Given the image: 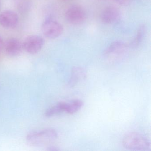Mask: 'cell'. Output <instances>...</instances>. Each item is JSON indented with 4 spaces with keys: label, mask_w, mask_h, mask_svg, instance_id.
Masks as SVG:
<instances>
[{
    "label": "cell",
    "mask_w": 151,
    "mask_h": 151,
    "mask_svg": "<svg viewBox=\"0 0 151 151\" xmlns=\"http://www.w3.org/2000/svg\"><path fill=\"white\" fill-rule=\"evenodd\" d=\"M57 137L58 133L56 131L49 128L29 133L26 137V140L30 145L40 147L53 142Z\"/></svg>",
    "instance_id": "1"
},
{
    "label": "cell",
    "mask_w": 151,
    "mask_h": 151,
    "mask_svg": "<svg viewBox=\"0 0 151 151\" xmlns=\"http://www.w3.org/2000/svg\"><path fill=\"white\" fill-rule=\"evenodd\" d=\"M124 146L129 150L146 151L150 147V142L141 133L132 132L125 135L123 139Z\"/></svg>",
    "instance_id": "2"
},
{
    "label": "cell",
    "mask_w": 151,
    "mask_h": 151,
    "mask_svg": "<svg viewBox=\"0 0 151 151\" xmlns=\"http://www.w3.org/2000/svg\"><path fill=\"white\" fill-rule=\"evenodd\" d=\"M127 51L126 45L122 41L111 43L103 53L105 59L110 63H116L121 61L125 56Z\"/></svg>",
    "instance_id": "3"
},
{
    "label": "cell",
    "mask_w": 151,
    "mask_h": 151,
    "mask_svg": "<svg viewBox=\"0 0 151 151\" xmlns=\"http://www.w3.org/2000/svg\"><path fill=\"white\" fill-rule=\"evenodd\" d=\"M65 17L69 23L77 25L84 22L86 18V13L82 7L75 5L70 7L67 9Z\"/></svg>",
    "instance_id": "4"
},
{
    "label": "cell",
    "mask_w": 151,
    "mask_h": 151,
    "mask_svg": "<svg viewBox=\"0 0 151 151\" xmlns=\"http://www.w3.org/2000/svg\"><path fill=\"white\" fill-rule=\"evenodd\" d=\"M41 30L43 34L47 38L55 39L62 34L63 28L62 24L58 22L48 19L43 23Z\"/></svg>",
    "instance_id": "5"
},
{
    "label": "cell",
    "mask_w": 151,
    "mask_h": 151,
    "mask_svg": "<svg viewBox=\"0 0 151 151\" xmlns=\"http://www.w3.org/2000/svg\"><path fill=\"white\" fill-rule=\"evenodd\" d=\"M44 39L38 35L28 36L24 40L23 47L27 53L30 54L37 53L44 46Z\"/></svg>",
    "instance_id": "6"
},
{
    "label": "cell",
    "mask_w": 151,
    "mask_h": 151,
    "mask_svg": "<svg viewBox=\"0 0 151 151\" xmlns=\"http://www.w3.org/2000/svg\"><path fill=\"white\" fill-rule=\"evenodd\" d=\"M4 48L6 54L11 57L18 56L23 49L22 43L16 38H11L7 40L4 44Z\"/></svg>",
    "instance_id": "7"
},
{
    "label": "cell",
    "mask_w": 151,
    "mask_h": 151,
    "mask_svg": "<svg viewBox=\"0 0 151 151\" xmlns=\"http://www.w3.org/2000/svg\"><path fill=\"white\" fill-rule=\"evenodd\" d=\"M121 13L117 8L109 6L105 8L101 14V22L106 24L115 23L120 19Z\"/></svg>",
    "instance_id": "8"
},
{
    "label": "cell",
    "mask_w": 151,
    "mask_h": 151,
    "mask_svg": "<svg viewBox=\"0 0 151 151\" xmlns=\"http://www.w3.org/2000/svg\"><path fill=\"white\" fill-rule=\"evenodd\" d=\"M17 14L12 10H5L0 14V25L6 29L14 28L17 24Z\"/></svg>",
    "instance_id": "9"
},
{
    "label": "cell",
    "mask_w": 151,
    "mask_h": 151,
    "mask_svg": "<svg viewBox=\"0 0 151 151\" xmlns=\"http://www.w3.org/2000/svg\"><path fill=\"white\" fill-rule=\"evenodd\" d=\"M87 72L83 68L75 67L71 72V78L69 81V85L71 86L76 85L78 82L83 80L86 78Z\"/></svg>",
    "instance_id": "10"
},
{
    "label": "cell",
    "mask_w": 151,
    "mask_h": 151,
    "mask_svg": "<svg viewBox=\"0 0 151 151\" xmlns=\"http://www.w3.org/2000/svg\"><path fill=\"white\" fill-rule=\"evenodd\" d=\"M83 106V102L81 100H75L66 103L64 105V112L67 114H73L80 110Z\"/></svg>",
    "instance_id": "11"
},
{
    "label": "cell",
    "mask_w": 151,
    "mask_h": 151,
    "mask_svg": "<svg viewBox=\"0 0 151 151\" xmlns=\"http://www.w3.org/2000/svg\"><path fill=\"white\" fill-rule=\"evenodd\" d=\"M145 26L144 24L139 26L134 39L131 42L130 45L131 47L133 48L136 47L140 45L145 36Z\"/></svg>",
    "instance_id": "12"
},
{
    "label": "cell",
    "mask_w": 151,
    "mask_h": 151,
    "mask_svg": "<svg viewBox=\"0 0 151 151\" xmlns=\"http://www.w3.org/2000/svg\"><path fill=\"white\" fill-rule=\"evenodd\" d=\"M64 105L65 102H60L57 105L50 108L46 112V116L47 117H51L62 112H64Z\"/></svg>",
    "instance_id": "13"
},
{
    "label": "cell",
    "mask_w": 151,
    "mask_h": 151,
    "mask_svg": "<svg viewBox=\"0 0 151 151\" xmlns=\"http://www.w3.org/2000/svg\"><path fill=\"white\" fill-rule=\"evenodd\" d=\"M132 0H114V1L121 6H126L130 4Z\"/></svg>",
    "instance_id": "14"
},
{
    "label": "cell",
    "mask_w": 151,
    "mask_h": 151,
    "mask_svg": "<svg viewBox=\"0 0 151 151\" xmlns=\"http://www.w3.org/2000/svg\"><path fill=\"white\" fill-rule=\"evenodd\" d=\"M4 44L2 38L0 36V54L1 53L4 48Z\"/></svg>",
    "instance_id": "15"
},
{
    "label": "cell",
    "mask_w": 151,
    "mask_h": 151,
    "mask_svg": "<svg viewBox=\"0 0 151 151\" xmlns=\"http://www.w3.org/2000/svg\"><path fill=\"white\" fill-rule=\"evenodd\" d=\"M48 150L49 151H58L59 149L57 148L56 147H48Z\"/></svg>",
    "instance_id": "16"
}]
</instances>
